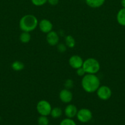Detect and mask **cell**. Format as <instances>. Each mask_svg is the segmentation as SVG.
Listing matches in <instances>:
<instances>
[{"instance_id": "1", "label": "cell", "mask_w": 125, "mask_h": 125, "mask_svg": "<svg viewBox=\"0 0 125 125\" xmlns=\"http://www.w3.org/2000/svg\"><path fill=\"white\" fill-rule=\"evenodd\" d=\"M100 79L94 74H86L82 77V87L87 93L91 94L97 91L100 86Z\"/></svg>"}, {"instance_id": "2", "label": "cell", "mask_w": 125, "mask_h": 125, "mask_svg": "<svg viewBox=\"0 0 125 125\" xmlns=\"http://www.w3.org/2000/svg\"><path fill=\"white\" fill-rule=\"evenodd\" d=\"M39 22L36 17L31 14L25 15L21 18L19 22V27L22 31L30 32L35 30Z\"/></svg>"}, {"instance_id": "3", "label": "cell", "mask_w": 125, "mask_h": 125, "mask_svg": "<svg viewBox=\"0 0 125 125\" xmlns=\"http://www.w3.org/2000/svg\"><path fill=\"white\" fill-rule=\"evenodd\" d=\"M100 63L99 61L93 57H89L84 61L82 67L87 74H96L100 70Z\"/></svg>"}, {"instance_id": "4", "label": "cell", "mask_w": 125, "mask_h": 125, "mask_svg": "<svg viewBox=\"0 0 125 125\" xmlns=\"http://www.w3.org/2000/svg\"><path fill=\"white\" fill-rule=\"evenodd\" d=\"M36 109L40 115L48 116L50 115L52 107L51 104L47 100H40L36 106Z\"/></svg>"}, {"instance_id": "5", "label": "cell", "mask_w": 125, "mask_h": 125, "mask_svg": "<svg viewBox=\"0 0 125 125\" xmlns=\"http://www.w3.org/2000/svg\"><path fill=\"white\" fill-rule=\"evenodd\" d=\"M76 116L79 122L85 123L89 122L92 119L93 114L88 109L83 108L78 110Z\"/></svg>"}, {"instance_id": "6", "label": "cell", "mask_w": 125, "mask_h": 125, "mask_svg": "<svg viewBox=\"0 0 125 125\" xmlns=\"http://www.w3.org/2000/svg\"><path fill=\"white\" fill-rule=\"evenodd\" d=\"M98 98L101 100H108L112 95V92L110 88L107 85H100L96 91Z\"/></svg>"}, {"instance_id": "7", "label": "cell", "mask_w": 125, "mask_h": 125, "mask_svg": "<svg viewBox=\"0 0 125 125\" xmlns=\"http://www.w3.org/2000/svg\"><path fill=\"white\" fill-rule=\"evenodd\" d=\"M84 61L78 55H73L71 56L69 59V64L74 69H78L83 66Z\"/></svg>"}, {"instance_id": "8", "label": "cell", "mask_w": 125, "mask_h": 125, "mask_svg": "<svg viewBox=\"0 0 125 125\" xmlns=\"http://www.w3.org/2000/svg\"><path fill=\"white\" fill-rule=\"evenodd\" d=\"M59 97L62 103L68 104L72 101L73 98V94L69 89H64L60 91Z\"/></svg>"}, {"instance_id": "9", "label": "cell", "mask_w": 125, "mask_h": 125, "mask_svg": "<svg viewBox=\"0 0 125 125\" xmlns=\"http://www.w3.org/2000/svg\"><path fill=\"white\" fill-rule=\"evenodd\" d=\"M39 28L40 31L45 34L50 32L52 31L53 29V24L50 20L47 19H42L39 21Z\"/></svg>"}, {"instance_id": "10", "label": "cell", "mask_w": 125, "mask_h": 125, "mask_svg": "<svg viewBox=\"0 0 125 125\" xmlns=\"http://www.w3.org/2000/svg\"><path fill=\"white\" fill-rule=\"evenodd\" d=\"M46 40L48 44L50 46H56L59 43L60 37L56 32L51 31L47 34Z\"/></svg>"}, {"instance_id": "11", "label": "cell", "mask_w": 125, "mask_h": 125, "mask_svg": "<svg viewBox=\"0 0 125 125\" xmlns=\"http://www.w3.org/2000/svg\"><path fill=\"white\" fill-rule=\"evenodd\" d=\"M77 107L74 104H70L66 107L64 109V114L67 117V118H72L77 115Z\"/></svg>"}, {"instance_id": "12", "label": "cell", "mask_w": 125, "mask_h": 125, "mask_svg": "<svg viewBox=\"0 0 125 125\" xmlns=\"http://www.w3.org/2000/svg\"><path fill=\"white\" fill-rule=\"evenodd\" d=\"M116 20L121 26H125V8L121 9L116 15Z\"/></svg>"}, {"instance_id": "13", "label": "cell", "mask_w": 125, "mask_h": 125, "mask_svg": "<svg viewBox=\"0 0 125 125\" xmlns=\"http://www.w3.org/2000/svg\"><path fill=\"white\" fill-rule=\"evenodd\" d=\"M86 3L92 8H98L104 4L105 0H85Z\"/></svg>"}, {"instance_id": "14", "label": "cell", "mask_w": 125, "mask_h": 125, "mask_svg": "<svg viewBox=\"0 0 125 125\" xmlns=\"http://www.w3.org/2000/svg\"><path fill=\"white\" fill-rule=\"evenodd\" d=\"M31 36L29 32L25 31H22V32L21 33L19 37L20 40L23 43H29V41L31 40Z\"/></svg>"}, {"instance_id": "15", "label": "cell", "mask_w": 125, "mask_h": 125, "mask_svg": "<svg viewBox=\"0 0 125 125\" xmlns=\"http://www.w3.org/2000/svg\"><path fill=\"white\" fill-rule=\"evenodd\" d=\"M65 45L69 48H73L75 46V40L71 35H67L65 37Z\"/></svg>"}, {"instance_id": "16", "label": "cell", "mask_w": 125, "mask_h": 125, "mask_svg": "<svg viewBox=\"0 0 125 125\" xmlns=\"http://www.w3.org/2000/svg\"><path fill=\"white\" fill-rule=\"evenodd\" d=\"M62 111L60 107H55L52 108L51 112H50V115L53 118H58L62 115Z\"/></svg>"}, {"instance_id": "17", "label": "cell", "mask_w": 125, "mask_h": 125, "mask_svg": "<svg viewBox=\"0 0 125 125\" xmlns=\"http://www.w3.org/2000/svg\"><path fill=\"white\" fill-rule=\"evenodd\" d=\"M11 67H12V68L13 70L16 71V72H19V71H22V70H23L25 67V65L21 61H14L12 63Z\"/></svg>"}, {"instance_id": "18", "label": "cell", "mask_w": 125, "mask_h": 125, "mask_svg": "<svg viewBox=\"0 0 125 125\" xmlns=\"http://www.w3.org/2000/svg\"><path fill=\"white\" fill-rule=\"evenodd\" d=\"M38 123L39 125H49V120L47 116L40 115L38 119Z\"/></svg>"}, {"instance_id": "19", "label": "cell", "mask_w": 125, "mask_h": 125, "mask_svg": "<svg viewBox=\"0 0 125 125\" xmlns=\"http://www.w3.org/2000/svg\"><path fill=\"white\" fill-rule=\"evenodd\" d=\"M60 125H77V124L72 118H66L61 121Z\"/></svg>"}, {"instance_id": "20", "label": "cell", "mask_w": 125, "mask_h": 125, "mask_svg": "<svg viewBox=\"0 0 125 125\" xmlns=\"http://www.w3.org/2000/svg\"><path fill=\"white\" fill-rule=\"evenodd\" d=\"M64 87L65 89H71L72 88H73L74 87V81L71 79H68L67 80H66V81L64 82Z\"/></svg>"}, {"instance_id": "21", "label": "cell", "mask_w": 125, "mask_h": 125, "mask_svg": "<svg viewBox=\"0 0 125 125\" xmlns=\"http://www.w3.org/2000/svg\"><path fill=\"white\" fill-rule=\"evenodd\" d=\"M31 2L34 6H41L48 2V0H31Z\"/></svg>"}, {"instance_id": "22", "label": "cell", "mask_w": 125, "mask_h": 125, "mask_svg": "<svg viewBox=\"0 0 125 125\" xmlns=\"http://www.w3.org/2000/svg\"><path fill=\"white\" fill-rule=\"evenodd\" d=\"M67 50V46L63 43H58L57 45V50L59 52L63 53Z\"/></svg>"}, {"instance_id": "23", "label": "cell", "mask_w": 125, "mask_h": 125, "mask_svg": "<svg viewBox=\"0 0 125 125\" xmlns=\"http://www.w3.org/2000/svg\"><path fill=\"white\" fill-rule=\"evenodd\" d=\"M76 70H77L76 71V73H77V74L78 76L83 77L87 74L85 71L84 69H83V67H81V68H78V69H77Z\"/></svg>"}, {"instance_id": "24", "label": "cell", "mask_w": 125, "mask_h": 125, "mask_svg": "<svg viewBox=\"0 0 125 125\" xmlns=\"http://www.w3.org/2000/svg\"><path fill=\"white\" fill-rule=\"evenodd\" d=\"M48 2L51 6H56L58 4L59 0H48Z\"/></svg>"}, {"instance_id": "25", "label": "cell", "mask_w": 125, "mask_h": 125, "mask_svg": "<svg viewBox=\"0 0 125 125\" xmlns=\"http://www.w3.org/2000/svg\"><path fill=\"white\" fill-rule=\"evenodd\" d=\"M121 6H123V8H125V0H121Z\"/></svg>"}, {"instance_id": "26", "label": "cell", "mask_w": 125, "mask_h": 125, "mask_svg": "<svg viewBox=\"0 0 125 125\" xmlns=\"http://www.w3.org/2000/svg\"><path fill=\"white\" fill-rule=\"evenodd\" d=\"M0 120H1V117H0Z\"/></svg>"}, {"instance_id": "27", "label": "cell", "mask_w": 125, "mask_h": 125, "mask_svg": "<svg viewBox=\"0 0 125 125\" xmlns=\"http://www.w3.org/2000/svg\"></svg>"}]
</instances>
